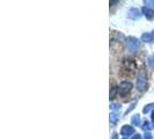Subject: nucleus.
Listing matches in <instances>:
<instances>
[{
    "label": "nucleus",
    "mask_w": 154,
    "mask_h": 139,
    "mask_svg": "<svg viewBox=\"0 0 154 139\" xmlns=\"http://www.w3.org/2000/svg\"><path fill=\"white\" fill-rule=\"evenodd\" d=\"M138 70V64L136 62V59L133 58H124L121 64V74L122 77H124L125 79L134 77V74L137 73Z\"/></svg>",
    "instance_id": "obj_1"
},
{
    "label": "nucleus",
    "mask_w": 154,
    "mask_h": 139,
    "mask_svg": "<svg viewBox=\"0 0 154 139\" xmlns=\"http://www.w3.org/2000/svg\"><path fill=\"white\" fill-rule=\"evenodd\" d=\"M132 88V85L130 81H128V80H124L121 82V85H119V88H118V93H119V95L121 96H125V95H128L130 91H131Z\"/></svg>",
    "instance_id": "obj_2"
}]
</instances>
